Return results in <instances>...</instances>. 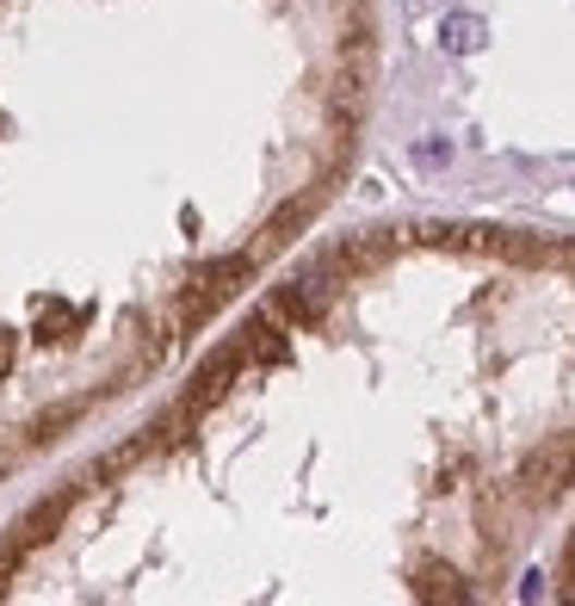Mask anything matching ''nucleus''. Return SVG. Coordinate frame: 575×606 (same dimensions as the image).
I'll return each instance as SVG.
<instances>
[{
    "instance_id": "obj_7",
    "label": "nucleus",
    "mask_w": 575,
    "mask_h": 606,
    "mask_svg": "<svg viewBox=\"0 0 575 606\" xmlns=\"http://www.w3.org/2000/svg\"><path fill=\"white\" fill-rule=\"evenodd\" d=\"M7 365H13V341H0V378H7Z\"/></svg>"
},
{
    "instance_id": "obj_4",
    "label": "nucleus",
    "mask_w": 575,
    "mask_h": 606,
    "mask_svg": "<svg viewBox=\"0 0 575 606\" xmlns=\"http://www.w3.org/2000/svg\"><path fill=\"white\" fill-rule=\"evenodd\" d=\"M415 161H421V168H445V161H452V143H445V136H421V143H415Z\"/></svg>"
},
{
    "instance_id": "obj_2",
    "label": "nucleus",
    "mask_w": 575,
    "mask_h": 606,
    "mask_svg": "<svg viewBox=\"0 0 575 606\" xmlns=\"http://www.w3.org/2000/svg\"><path fill=\"white\" fill-rule=\"evenodd\" d=\"M254 266H260V254H254V247H242V254H217V260H205V266H198V279L217 284V291L230 298V291H242V284L254 279Z\"/></svg>"
},
{
    "instance_id": "obj_3",
    "label": "nucleus",
    "mask_w": 575,
    "mask_h": 606,
    "mask_svg": "<svg viewBox=\"0 0 575 606\" xmlns=\"http://www.w3.org/2000/svg\"><path fill=\"white\" fill-rule=\"evenodd\" d=\"M482 44H489V25L477 13H445L440 20V50L445 57H477Z\"/></svg>"
},
{
    "instance_id": "obj_6",
    "label": "nucleus",
    "mask_w": 575,
    "mask_h": 606,
    "mask_svg": "<svg viewBox=\"0 0 575 606\" xmlns=\"http://www.w3.org/2000/svg\"><path fill=\"white\" fill-rule=\"evenodd\" d=\"M519 601H545V569H526V582H519Z\"/></svg>"
},
{
    "instance_id": "obj_5",
    "label": "nucleus",
    "mask_w": 575,
    "mask_h": 606,
    "mask_svg": "<svg viewBox=\"0 0 575 606\" xmlns=\"http://www.w3.org/2000/svg\"><path fill=\"white\" fill-rule=\"evenodd\" d=\"M75 415H81V402H69V409H50V415H38V439H50L57 427H69Z\"/></svg>"
},
{
    "instance_id": "obj_1",
    "label": "nucleus",
    "mask_w": 575,
    "mask_h": 606,
    "mask_svg": "<svg viewBox=\"0 0 575 606\" xmlns=\"http://www.w3.org/2000/svg\"><path fill=\"white\" fill-rule=\"evenodd\" d=\"M62 513H69V489H62L57 501H38V508L25 513V520H13V532H7V545L20 550V557H25V550H38L44 538H50V532L62 526Z\"/></svg>"
}]
</instances>
